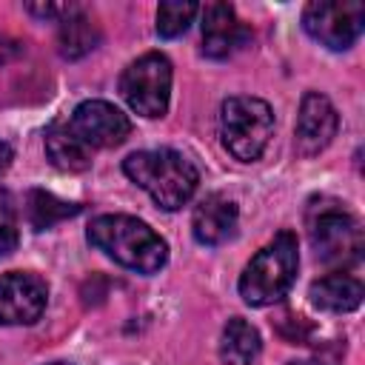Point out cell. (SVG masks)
Returning <instances> with one entry per match:
<instances>
[{"instance_id": "cell-14", "label": "cell", "mask_w": 365, "mask_h": 365, "mask_svg": "<svg viewBox=\"0 0 365 365\" xmlns=\"http://www.w3.org/2000/svg\"><path fill=\"white\" fill-rule=\"evenodd\" d=\"M46 157L60 171H86L91 165V148L71 131V125H51L46 131Z\"/></svg>"}, {"instance_id": "cell-3", "label": "cell", "mask_w": 365, "mask_h": 365, "mask_svg": "<svg viewBox=\"0 0 365 365\" xmlns=\"http://www.w3.org/2000/svg\"><path fill=\"white\" fill-rule=\"evenodd\" d=\"M297 265H299L297 237L291 231H279L245 265V271L240 277V297L254 308L274 305L277 299H282L288 294Z\"/></svg>"}, {"instance_id": "cell-15", "label": "cell", "mask_w": 365, "mask_h": 365, "mask_svg": "<svg viewBox=\"0 0 365 365\" xmlns=\"http://www.w3.org/2000/svg\"><path fill=\"white\" fill-rule=\"evenodd\" d=\"M259 331L242 317H231L220 336V359L225 365H251L259 356Z\"/></svg>"}, {"instance_id": "cell-4", "label": "cell", "mask_w": 365, "mask_h": 365, "mask_svg": "<svg viewBox=\"0 0 365 365\" xmlns=\"http://www.w3.org/2000/svg\"><path fill=\"white\" fill-rule=\"evenodd\" d=\"M274 131L271 106L259 97H228L220 106V140L242 163L257 160Z\"/></svg>"}, {"instance_id": "cell-6", "label": "cell", "mask_w": 365, "mask_h": 365, "mask_svg": "<svg viewBox=\"0 0 365 365\" xmlns=\"http://www.w3.org/2000/svg\"><path fill=\"white\" fill-rule=\"evenodd\" d=\"M120 94L131 111L154 120L163 117L171 97V63L160 51H148L128 63L120 77Z\"/></svg>"}, {"instance_id": "cell-10", "label": "cell", "mask_w": 365, "mask_h": 365, "mask_svg": "<svg viewBox=\"0 0 365 365\" xmlns=\"http://www.w3.org/2000/svg\"><path fill=\"white\" fill-rule=\"evenodd\" d=\"M339 128V117L336 108L331 106V100L319 91H308L299 103V114H297V148L305 157L319 154L322 148H328V143L336 137Z\"/></svg>"}, {"instance_id": "cell-9", "label": "cell", "mask_w": 365, "mask_h": 365, "mask_svg": "<svg viewBox=\"0 0 365 365\" xmlns=\"http://www.w3.org/2000/svg\"><path fill=\"white\" fill-rule=\"evenodd\" d=\"M68 125L88 148H114L131 134V120L106 100L80 103Z\"/></svg>"}, {"instance_id": "cell-16", "label": "cell", "mask_w": 365, "mask_h": 365, "mask_svg": "<svg viewBox=\"0 0 365 365\" xmlns=\"http://www.w3.org/2000/svg\"><path fill=\"white\" fill-rule=\"evenodd\" d=\"M97 43H100V29L80 9H74L68 17L60 20L57 48H60V54L66 60H80V57L91 54L97 48Z\"/></svg>"}, {"instance_id": "cell-8", "label": "cell", "mask_w": 365, "mask_h": 365, "mask_svg": "<svg viewBox=\"0 0 365 365\" xmlns=\"http://www.w3.org/2000/svg\"><path fill=\"white\" fill-rule=\"evenodd\" d=\"M48 302V285L29 271L0 277V325H31Z\"/></svg>"}, {"instance_id": "cell-17", "label": "cell", "mask_w": 365, "mask_h": 365, "mask_svg": "<svg viewBox=\"0 0 365 365\" xmlns=\"http://www.w3.org/2000/svg\"><path fill=\"white\" fill-rule=\"evenodd\" d=\"M77 211H80V205L66 202V200L54 197L51 191H43V188L29 191V197H26V217H29V225L34 231H46V228L57 225L60 220L74 217Z\"/></svg>"}, {"instance_id": "cell-12", "label": "cell", "mask_w": 365, "mask_h": 365, "mask_svg": "<svg viewBox=\"0 0 365 365\" xmlns=\"http://www.w3.org/2000/svg\"><path fill=\"white\" fill-rule=\"evenodd\" d=\"M237 205L225 194H208L191 217V231L200 245H222L237 231Z\"/></svg>"}, {"instance_id": "cell-18", "label": "cell", "mask_w": 365, "mask_h": 365, "mask_svg": "<svg viewBox=\"0 0 365 365\" xmlns=\"http://www.w3.org/2000/svg\"><path fill=\"white\" fill-rule=\"evenodd\" d=\"M200 11V6L197 3H182V0H165V3H160L157 6V34L160 37H165V40H171V37H180L188 26H191V20H194V14Z\"/></svg>"}, {"instance_id": "cell-5", "label": "cell", "mask_w": 365, "mask_h": 365, "mask_svg": "<svg viewBox=\"0 0 365 365\" xmlns=\"http://www.w3.org/2000/svg\"><path fill=\"white\" fill-rule=\"evenodd\" d=\"M308 237L317 251V259L325 265H354L362 257V225L339 202L311 205L308 211Z\"/></svg>"}, {"instance_id": "cell-13", "label": "cell", "mask_w": 365, "mask_h": 365, "mask_svg": "<svg viewBox=\"0 0 365 365\" xmlns=\"http://www.w3.org/2000/svg\"><path fill=\"white\" fill-rule=\"evenodd\" d=\"M308 297L322 311L345 314V311L359 308V302H362V282L356 277H351V274L334 271V274H325L317 282H311Z\"/></svg>"}, {"instance_id": "cell-20", "label": "cell", "mask_w": 365, "mask_h": 365, "mask_svg": "<svg viewBox=\"0 0 365 365\" xmlns=\"http://www.w3.org/2000/svg\"><path fill=\"white\" fill-rule=\"evenodd\" d=\"M20 54V43L9 40V37H0V63H9Z\"/></svg>"}, {"instance_id": "cell-1", "label": "cell", "mask_w": 365, "mask_h": 365, "mask_svg": "<svg viewBox=\"0 0 365 365\" xmlns=\"http://www.w3.org/2000/svg\"><path fill=\"white\" fill-rule=\"evenodd\" d=\"M88 242L117 265L137 274H157L168 259L165 240L137 217L103 214L88 225Z\"/></svg>"}, {"instance_id": "cell-2", "label": "cell", "mask_w": 365, "mask_h": 365, "mask_svg": "<svg viewBox=\"0 0 365 365\" xmlns=\"http://www.w3.org/2000/svg\"><path fill=\"white\" fill-rule=\"evenodd\" d=\"M123 171L131 182H137L163 211L182 208L200 182L197 165L174 148H154V151H134L123 160Z\"/></svg>"}, {"instance_id": "cell-7", "label": "cell", "mask_w": 365, "mask_h": 365, "mask_svg": "<svg viewBox=\"0 0 365 365\" xmlns=\"http://www.w3.org/2000/svg\"><path fill=\"white\" fill-rule=\"evenodd\" d=\"M302 26L325 48L342 51L362 34L365 6L359 0H314L302 11Z\"/></svg>"}, {"instance_id": "cell-11", "label": "cell", "mask_w": 365, "mask_h": 365, "mask_svg": "<svg viewBox=\"0 0 365 365\" xmlns=\"http://www.w3.org/2000/svg\"><path fill=\"white\" fill-rule=\"evenodd\" d=\"M245 40L248 31L231 3H208L202 9V54L222 60L234 54Z\"/></svg>"}, {"instance_id": "cell-22", "label": "cell", "mask_w": 365, "mask_h": 365, "mask_svg": "<svg viewBox=\"0 0 365 365\" xmlns=\"http://www.w3.org/2000/svg\"><path fill=\"white\" fill-rule=\"evenodd\" d=\"M288 365H317V362H311V359H302V362H288Z\"/></svg>"}, {"instance_id": "cell-21", "label": "cell", "mask_w": 365, "mask_h": 365, "mask_svg": "<svg viewBox=\"0 0 365 365\" xmlns=\"http://www.w3.org/2000/svg\"><path fill=\"white\" fill-rule=\"evenodd\" d=\"M11 160H14V151H11V145L0 140V174H3V171L11 165Z\"/></svg>"}, {"instance_id": "cell-19", "label": "cell", "mask_w": 365, "mask_h": 365, "mask_svg": "<svg viewBox=\"0 0 365 365\" xmlns=\"http://www.w3.org/2000/svg\"><path fill=\"white\" fill-rule=\"evenodd\" d=\"M20 242V231H17V208L11 194L0 185V257L11 254Z\"/></svg>"}, {"instance_id": "cell-23", "label": "cell", "mask_w": 365, "mask_h": 365, "mask_svg": "<svg viewBox=\"0 0 365 365\" xmlns=\"http://www.w3.org/2000/svg\"><path fill=\"white\" fill-rule=\"evenodd\" d=\"M48 365H71V362H48Z\"/></svg>"}]
</instances>
